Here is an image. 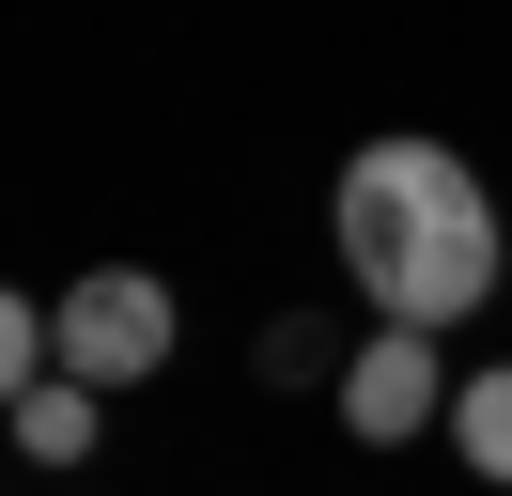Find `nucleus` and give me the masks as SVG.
Listing matches in <instances>:
<instances>
[{
	"mask_svg": "<svg viewBox=\"0 0 512 496\" xmlns=\"http://www.w3.org/2000/svg\"><path fill=\"white\" fill-rule=\"evenodd\" d=\"M326 233H342V279L373 295V326H466L481 279H512V217L481 202V171L450 140H373L326 186Z\"/></svg>",
	"mask_w": 512,
	"mask_h": 496,
	"instance_id": "obj_1",
	"label": "nucleus"
},
{
	"mask_svg": "<svg viewBox=\"0 0 512 496\" xmlns=\"http://www.w3.org/2000/svg\"><path fill=\"white\" fill-rule=\"evenodd\" d=\"M63 372L78 388H140V372H171V279H140V264H94L63 295Z\"/></svg>",
	"mask_w": 512,
	"mask_h": 496,
	"instance_id": "obj_2",
	"label": "nucleus"
},
{
	"mask_svg": "<svg viewBox=\"0 0 512 496\" xmlns=\"http://www.w3.org/2000/svg\"><path fill=\"white\" fill-rule=\"evenodd\" d=\"M450 388H466V372L435 357V326H373L342 357V434L357 450H404V434H450Z\"/></svg>",
	"mask_w": 512,
	"mask_h": 496,
	"instance_id": "obj_3",
	"label": "nucleus"
},
{
	"mask_svg": "<svg viewBox=\"0 0 512 496\" xmlns=\"http://www.w3.org/2000/svg\"><path fill=\"white\" fill-rule=\"evenodd\" d=\"M94 434H109V403L78 388V372H47V388H16V450H32V465H94Z\"/></svg>",
	"mask_w": 512,
	"mask_h": 496,
	"instance_id": "obj_4",
	"label": "nucleus"
},
{
	"mask_svg": "<svg viewBox=\"0 0 512 496\" xmlns=\"http://www.w3.org/2000/svg\"><path fill=\"white\" fill-rule=\"evenodd\" d=\"M450 450H466L481 481H512V357H497V372H466V388H450Z\"/></svg>",
	"mask_w": 512,
	"mask_h": 496,
	"instance_id": "obj_5",
	"label": "nucleus"
}]
</instances>
